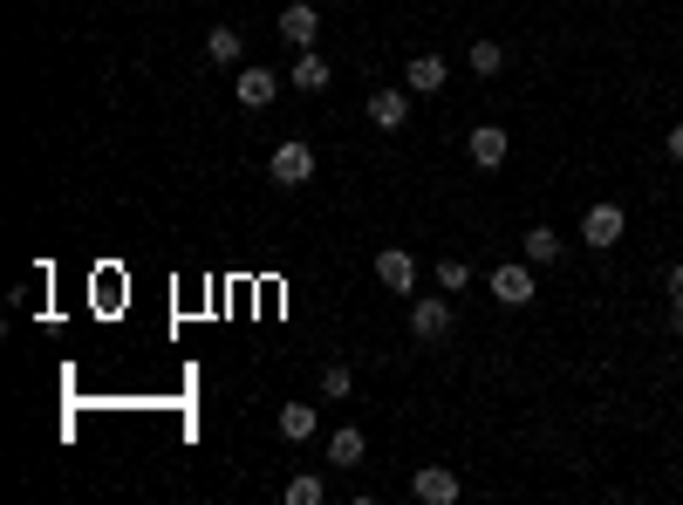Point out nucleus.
I'll list each match as a JSON object with an SVG mask.
<instances>
[{
    "mask_svg": "<svg viewBox=\"0 0 683 505\" xmlns=\"http://www.w3.org/2000/svg\"><path fill=\"white\" fill-rule=\"evenodd\" d=\"M492 300H499V308H534V260H513V267H492Z\"/></svg>",
    "mask_w": 683,
    "mask_h": 505,
    "instance_id": "nucleus-1",
    "label": "nucleus"
},
{
    "mask_svg": "<svg viewBox=\"0 0 683 505\" xmlns=\"http://www.w3.org/2000/svg\"><path fill=\"white\" fill-rule=\"evenodd\" d=\"M622 233H629L622 206H609V198H595V206H581V239H588L595 253H609V246H615Z\"/></svg>",
    "mask_w": 683,
    "mask_h": 505,
    "instance_id": "nucleus-2",
    "label": "nucleus"
},
{
    "mask_svg": "<svg viewBox=\"0 0 683 505\" xmlns=\"http://www.w3.org/2000/svg\"><path fill=\"white\" fill-rule=\"evenodd\" d=\"M267 178L273 185H308L315 178V144H281V150H273V164H267Z\"/></svg>",
    "mask_w": 683,
    "mask_h": 505,
    "instance_id": "nucleus-3",
    "label": "nucleus"
},
{
    "mask_svg": "<svg viewBox=\"0 0 683 505\" xmlns=\"http://www.w3.org/2000/svg\"><path fill=\"white\" fill-rule=\"evenodd\" d=\"M411 335H417V342H444V335H451V300H444V294L411 300Z\"/></svg>",
    "mask_w": 683,
    "mask_h": 505,
    "instance_id": "nucleus-4",
    "label": "nucleus"
},
{
    "mask_svg": "<svg viewBox=\"0 0 683 505\" xmlns=\"http://www.w3.org/2000/svg\"><path fill=\"white\" fill-rule=\"evenodd\" d=\"M411 492H417L424 505H459L465 485H459V471H451V465H424V471L411 478Z\"/></svg>",
    "mask_w": 683,
    "mask_h": 505,
    "instance_id": "nucleus-5",
    "label": "nucleus"
},
{
    "mask_svg": "<svg viewBox=\"0 0 683 505\" xmlns=\"http://www.w3.org/2000/svg\"><path fill=\"white\" fill-rule=\"evenodd\" d=\"M376 281H383L390 294H411L417 287V260L403 246H383V253H376Z\"/></svg>",
    "mask_w": 683,
    "mask_h": 505,
    "instance_id": "nucleus-6",
    "label": "nucleus"
},
{
    "mask_svg": "<svg viewBox=\"0 0 683 505\" xmlns=\"http://www.w3.org/2000/svg\"><path fill=\"white\" fill-rule=\"evenodd\" d=\"M288 83H294L301 96H321L328 83H336V69L321 62V48H301V56H294V69H288Z\"/></svg>",
    "mask_w": 683,
    "mask_h": 505,
    "instance_id": "nucleus-7",
    "label": "nucleus"
},
{
    "mask_svg": "<svg viewBox=\"0 0 683 505\" xmlns=\"http://www.w3.org/2000/svg\"><path fill=\"white\" fill-rule=\"evenodd\" d=\"M233 89H240V103H246V110H267L273 96H281V75H273V69H240V75H233Z\"/></svg>",
    "mask_w": 683,
    "mask_h": 505,
    "instance_id": "nucleus-8",
    "label": "nucleus"
},
{
    "mask_svg": "<svg viewBox=\"0 0 683 505\" xmlns=\"http://www.w3.org/2000/svg\"><path fill=\"white\" fill-rule=\"evenodd\" d=\"M369 123L376 131H403V123H411V96L403 89H369Z\"/></svg>",
    "mask_w": 683,
    "mask_h": 505,
    "instance_id": "nucleus-9",
    "label": "nucleus"
},
{
    "mask_svg": "<svg viewBox=\"0 0 683 505\" xmlns=\"http://www.w3.org/2000/svg\"><path fill=\"white\" fill-rule=\"evenodd\" d=\"M465 150H472L478 171H499L505 164V131H499V123H478V131L465 137Z\"/></svg>",
    "mask_w": 683,
    "mask_h": 505,
    "instance_id": "nucleus-10",
    "label": "nucleus"
},
{
    "mask_svg": "<svg viewBox=\"0 0 683 505\" xmlns=\"http://www.w3.org/2000/svg\"><path fill=\"white\" fill-rule=\"evenodd\" d=\"M281 35H288L294 48H315V35H321V14L308 8V0H294V8H281Z\"/></svg>",
    "mask_w": 683,
    "mask_h": 505,
    "instance_id": "nucleus-11",
    "label": "nucleus"
},
{
    "mask_svg": "<svg viewBox=\"0 0 683 505\" xmlns=\"http://www.w3.org/2000/svg\"><path fill=\"white\" fill-rule=\"evenodd\" d=\"M403 83H411V96H438L451 83V69H444V56H417L411 69H403Z\"/></svg>",
    "mask_w": 683,
    "mask_h": 505,
    "instance_id": "nucleus-12",
    "label": "nucleus"
},
{
    "mask_svg": "<svg viewBox=\"0 0 683 505\" xmlns=\"http://www.w3.org/2000/svg\"><path fill=\"white\" fill-rule=\"evenodd\" d=\"M240 56H246L240 28H206V62H219V69H240Z\"/></svg>",
    "mask_w": 683,
    "mask_h": 505,
    "instance_id": "nucleus-13",
    "label": "nucleus"
},
{
    "mask_svg": "<svg viewBox=\"0 0 683 505\" xmlns=\"http://www.w3.org/2000/svg\"><path fill=\"white\" fill-rule=\"evenodd\" d=\"M315 410H321V403H281V417H273V423H281L288 444H301V438H315Z\"/></svg>",
    "mask_w": 683,
    "mask_h": 505,
    "instance_id": "nucleus-14",
    "label": "nucleus"
},
{
    "mask_svg": "<svg viewBox=\"0 0 683 505\" xmlns=\"http://www.w3.org/2000/svg\"><path fill=\"white\" fill-rule=\"evenodd\" d=\"M363 451H369V438L356 431V423H349V431H336V438H328V465H363Z\"/></svg>",
    "mask_w": 683,
    "mask_h": 505,
    "instance_id": "nucleus-15",
    "label": "nucleus"
},
{
    "mask_svg": "<svg viewBox=\"0 0 683 505\" xmlns=\"http://www.w3.org/2000/svg\"><path fill=\"white\" fill-rule=\"evenodd\" d=\"M561 233H553V225H534V233H526V260H534V267H553V260H561Z\"/></svg>",
    "mask_w": 683,
    "mask_h": 505,
    "instance_id": "nucleus-16",
    "label": "nucleus"
},
{
    "mask_svg": "<svg viewBox=\"0 0 683 505\" xmlns=\"http://www.w3.org/2000/svg\"><path fill=\"white\" fill-rule=\"evenodd\" d=\"M328 498V485H321V478L315 471H301V478H288V505H321Z\"/></svg>",
    "mask_w": 683,
    "mask_h": 505,
    "instance_id": "nucleus-17",
    "label": "nucleus"
},
{
    "mask_svg": "<svg viewBox=\"0 0 683 505\" xmlns=\"http://www.w3.org/2000/svg\"><path fill=\"white\" fill-rule=\"evenodd\" d=\"M505 69V48L499 41H472V75H499Z\"/></svg>",
    "mask_w": 683,
    "mask_h": 505,
    "instance_id": "nucleus-18",
    "label": "nucleus"
},
{
    "mask_svg": "<svg viewBox=\"0 0 683 505\" xmlns=\"http://www.w3.org/2000/svg\"><path fill=\"white\" fill-rule=\"evenodd\" d=\"M349 390H356V375H349L342 362H336V369H328V375H321V396H328V403H342Z\"/></svg>",
    "mask_w": 683,
    "mask_h": 505,
    "instance_id": "nucleus-19",
    "label": "nucleus"
},
{
    "mask_svg": "<svg viewBox=\"0 0 683 505\" xmlns=\"http://www.w3.org/2000/svg\"><path fill=\"white\" fill-rule=\"evenodd\" d=\"M465 281H472V267H465V260H438V287H444V294H459Z\"/></svg>",
    "mask_w": 683,
    "mask_h": 505,
    "instance_id": "nucleus-20",
    "label": "nucleus"
},
{
    "mask_svg": "<svg viewBox=\"0 0 683 505\" xmlns=\"http://www.w3.org/2000/svg\"><path fill=\"white\" fill-rule=\"evenodd\" d=\"M663 150H670V158L683 164V123H670V137H663Z\"/></svg>",
    "mask_w": 683,
    "mask_h": 505,
    "instance_id": "nucleus-21",
    "label": "nucleus"
},
{
    "mask_svg": "<svg viewBox=\"0 0 683 505\" xmlns=\"http://www.w3.org/2000/svg\"><path fill=\"white\" fill-rule=\"evenodd\" d=\"M670 328H676V335H683V287L670 294Z\"/></svg>",
    "mask_w": 683,
    "mask_h": 505,
    "instance_id": "nucleus-22",
    "label": "nucleus"
}]
</instances>
